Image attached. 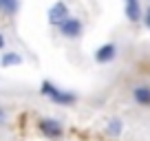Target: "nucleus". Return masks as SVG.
<instances>
[{"instance_id": "f257e3e1", "label": "nucleus", "mask_w": 150, "mask_h": 141, "mask_svg": "<svg viewBox=\"0 0 150 141\" xmlns=\"http://www.w3.org/2000/svg\"><path fill=\"white\" fill-rule=\"evenodd\" d=\"M40 93H42L44 97H49V102L57 104V106H75V104H77V95L75 93H71V90H66V88H60V86H55L49 80H44L42 84H40Z\"/></svg>"}, {"instance_id": "39448f33", "label": "nucleus", "mask_w": 150, "mask_h": 141, "mask_svg": "<svg viewBox=\"0 0 150 141\" xmlns=\"http://www.w3.org/2000/svg\"><path fill=\"white\" fill-rule=\"evenodd\" d=\"M115 57H117V47L112 42L102 44V47L95 51V62H97V64H110Z\"/></svg>"}, {"instance_id": "ddd939ff", "label": "nucleus", "mask_w": 150, "mask_h": 141, "mask_svg": "<svg viewBox=\"0 0 150 141\" xmlns=\"http://www.w3.org/2000/svg\"><path fill=\"white\" fill-rule=\"evenodd\" d=\"M0 49H5V35L0 33Z\"/></svg>"}, {"instance_id": "f03ea898", "label": "nucleus", "mask_w": 150, "mask_h": 141, "mask_svg": "<svg viewBox=\"0 0 150 141\" xmlns=\"http://www.w3.org/2000/svg\"><path fill=\"white\" fill-rule=\"evenodd\" d=\"M40 132L51 141H60L64 137V126H62V121H57L53 117H44L40 119Z\"/></svg>"}, {"instance_id": "7ed1b4c3", "label": "nucleus", "mask_w": 150, "mask_h": 141, "mask_svg": "<svg viewBox=\"0 0 150 141\" xmlns=\"http://www.w3.org/2000/svg\"><path fill=\"white\" fill-rule=\"evenodd\" d=\"M60 35L62 38H66V40H77L82 35V31H84V24H82V20L80 18H66V22H62L60 27Z\"/></svg>"}, {"instance_id": "1a4fd4ad", "label": "nucleus", "mask_w": 150, "mask_h": 141, "mask_svg": "<svg viewBox=\"0 0 150 141\" xmlns=\"http://www.w3.org/2000/svg\"><path fill=\"white\" fill-rule=\"evenodd\" d=\"M20 11V0H0V13L2 16H16Z\"/></svg>"}, {"instance_id": "9b49d317", "label": "nucleus", "mask_w": 150, "mask_h": 141, "mask_svg": "<svg viewBox=\"0 0 150 141\" xmlns=\"http://www.w3.org/2000/svg\"><path fill=\"white\" fill-rule=\"evenodd\" d=\"M7 119H9V115H7V110L0 106V128L2 126H7Z\"/></svg>"}, {"instance_id": "20e7f679", "label": "nucleus", "mask_w": 150, "mask_h": 141, "mask_svg": "<svg viewBox=\"0 0 150 141\" xmlns=\"http://www.w3.org/2000/svg\"><path fill=\"white\" fill-rule=\"evenodd\" d=\"M49 22L53 24V27H60L62 22H66V18H71V11L69 7H66V2H62V0H57V2H53L51 7H49Z\"/></svg>"}, {"instance_id": "6e6552de", "label": "nucleus", "mask_w": 150, "mask_h": 141, "mask_svg": "<svg viewBox=\"0 0 150 141\" xmlns=\"http://www.w3.org/2000/svg\"><path fill=\"white\" fill-rule=\"evenodd\" d=\"M0 64L5 66H20L22 64V55L20 53H16V51H7V53H2V57H0Z\"/></svg>"}, {"instance_id": "0eeeda50", "label": "nucleus", "mask_w": 150, "mask_h": 141, "mask_svg": "<svg viewBox=\"0 0 150 141\" xmlns=\"http://www.w3.org/2000/svg\"><path fill=\"white\" fill-rule=\"evenodd\" d=\"M126 18L130 20V22H139V20L144 18L139 0H126Z\"/></svg>"}, {"instance_id": "f8f14e48", "label": "nucleus", "mask_w": 150, "mask_h": 141, "mask_svg": "<svg viewBox=\"0 0 150 141\" xmlns=\"http://www.w3.org/2000/svg\"><path fill=\"white\" fill-rule=\"evenodd\" d=\"M141 20H144V22H146V27L150 29V7L146 9V13H144V18H141Z\"/></svg>"}, {"instance_id": "423d86ee", "label": "nucleus", "mask_w": 150, "mask_h": 141, "mask_svg": "<svg viewBox=\"0 0 150 141\" xmlns=\"http://www.w3.org/2000/svg\"><path fill=\"white\" fill-rule=\"evenodd\" d=\"M132 99L139 106H150V86L148 84H139L132 88Z\"/></svg>"}, {"instance_id": "9d476101", "label": "nucleus", "mask_w": 150, "mask_h": 141, "mask_svg": "<svg viewBox=\"0 0 150 141\" xmlns=\"http://www.w3.org/2000/svg\"><path fill=\"white\" fill-rule=\"evenodd\" d=\"M106 132L110 137H119L124 132V121L119 117H112V119H108V123H106Z\"/></svg>"}]
</instances>
